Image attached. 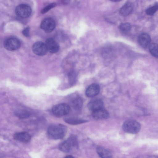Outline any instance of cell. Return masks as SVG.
<instances>
[{
  "label": "cell",
  "instance_id": "6da1fadb",
  "mask_svg": "<svg viewBox=\"0 0 158 158\" xmlns=\"http://www.w3.org/2000/svg\"><path fill=\"white\" fill-rule=\"evenodd\" d=\"M66 128L61 124H54L50 126L48 128L47 134L49 137L53 139H62L65 136Z\"/></svg>",
  "mask_w": 158,
  "mask_h": 158
},
{
  "label": "cell",
  "instance_id": "7a4b0ae2",
  "mask_svg": "<svg viewBox=\"0 0 158 158\" xmlns=\"http://www.w3.org/2000/svg\"><path fill=\"white\" fill-rule=\"evenodd\" d=\"M77 141L76 137L71 135L68 139L61 143L59 145V149L64 152H69L74 147L77 146Z\"/></svg>",
  "mask_w": 158,
  "mask_h": 158
},
{
  "label": "cell",
  "instance_id": "3957f363",
  "mask_svg": "<svg viewBox=\"0 0 158 158\" xmlns=\"http://www.w3.org/2000/svg\"><path fill=\"white\" fill-rule=\"evenodd\" d=\"M123 129L125 132L131 133L135 134L140 130V125L137 121L130 120L126 121L123 125Z\"/></svg>",
  "mask_w": 158,
  "mask_h": 158
},
{
  "label": "cell",
  "instance_id": "277c9868",
  "mask_svg": "<svg viewBox=\"0 0 158 158\" xmlns=\"http://www.w3.org/2000/svg\"><path fill=\"white\" fill-rule=\"evenodd\" d=\"M69 110V106L65 103L56 105L53 107L52 109L53 114L58 117L62 116L67 114Z\"/></svg>",
  "mask_w": 158,
  "mask_h": 158
},
{
  "label": "cell",
  "instance_id": "5b68a950",
  "mask_svg": "<svg viewBox=\"0 0 158 158\" xmlns=\"http://www.w3.org/2000/svg\"><path fill=\"white\" fill-rule=\"evenodd\" d=\"M20 41L15 37H10L6 39L4 41V48L9 51H14L18 49L21 46Z\"/></svg>",
  "mask_w": 158,
  "mask_h": 158
},
{
  "label": "cell",
  "instance_id": "8992f818",
  "mask_svg": "<svg viewBox=\"0 0 158 158\" xmlns=\"http://www.w3.org/2000/svg\"><path fill=\"white\" fill-rule=\"evenodd\" d=\"M31 9L30 7L26 4H22L18 6L15 9V13L19 17L26 18L31 14Z\"/></svg>",
  "mask_w": 158,
  "mask_h": 158
},
{
  "label": "cell",
  "instance_id": "52a82bcc",
  "mask_svg": "<svg viewBox=\"0 0 158 158\" xmlns=\"http://www.w3.org/2000/svg\"><path fill=\"white\" fill-rule=\"evenodd\" d=\"M56 23L51 18H48L44 19L40 24L41 28L46 33H50L55 29Z\"/></svg>",
  "mask_w": 158,
  "mask_h": 158
},
{
  "label": "cell",
  "instance_id": "ba28073f",
  "mask_svg": "<svg viewBox=\"0 0 158 158\" xmlns=\"http://www.w3.org/2000/svg\"><path fill=\"white\" fill-rule=\"evenodd\" d=\"M32 49L35 54L40 56L45 55L48 51L45 44L41 41L35 43L33 45Z\"/></svg>",
  "mask_w": 158,
  "mask_h": 158
},
{
  "label": "cell",
  "instance_id": "9c48e42d",
  "mask_svg": "<svg viewBox=\"0 0 158 158\" xmlns=\"http://www.w3.org/2000/svg\"><path fill=\"white\" fill-rule=\"evenodd\" d=\"M48 51L52 53L57 52L59 50V46L53 38H50L46 40L45 43Z\"/></svg>",
  "mask_w": 158,
  "mask_h": 158
},
{
  "label": "cell",
  "instance_id": "30bf717a",
  "mask_svg": "<svg viewBox=\"0 0 158 158\" xmlns=\"http://www.w3.org/2000/svg\"><path fill=\"white\" fill-rule=\"evenodd\" d=\"M100 90L99 85L97 83H94L87 88L85 92V94L88 97H93L99 94Z\"/></svg>",
  "mask_w": 158,
  "mask_h": 158
},
{
  "label": "cell",
  "instance_id": "8fae6325",
  "mask_svg": "<svg viewBox=\"0 0 158 158\" xmlns=\"http://www.w3.org/2000/svg\"><path fill=\"white\" fill-rule=\"evenodd\" d=\"M92 116L95 119L102 120L109 117V114L107 110L102 108L92 112Z\"/></svg>",
  "mask_w": 158,
  "mask_h": 158
},
{
  "label": "cell",
  "instance_id": "7c38bea8",
  "mask_svg": "<svg viewBox=\"0 0 158 158\" xmlns=\"http://www.w3.org/2000/svg\"><path fill=\"white\" fill-rule=\"evenodd\" d=\"M14 138L19 141L27 143L30 140L31 136L27 132L23 131L15 133L14 135Z\"/></svg>",
  "mask_w": 158,
  "mask_h": 158
},
{
  "label": "cell",
  "instance_id": "4fadbf2b",
  "mask_svg": "<svg viewBox=\"0 0 158 158\" xmlns=\"http://www.w3.org/2000/svg\"><path fill=\"white\" fill-rule=\"evenodd\" d=\"M150 41V36L147 33H142L139 36L138 43L143 48L147 47L149 44Z\"/></svg>",
  "mask_w": 158,
  "mask_h": 158
},
{
  "label": "cell",
  "instance_id": "5bb4252c",
  "mask_svg": "<svg viewBox=\"0 0 158 158\" xmlns=\"http://www.w3.org/2000/svg\"><path fill=\"white\" fill-rule=\"evenodd\" d=\"M102 102L98 98L92 100L88 104L89 109L92 112L102 108Z\"/></svg>",
  "mask_w": 158,
  "mask_h": 158
},
{
  "label": "cell",
  "instance_id": "9a60e30c",
  "mask_svg": "<svg viewBox=\"0 0 158 158\" xmlns=\"http://www.w3.org/2000/svg\"><path fill=\"white\" fill-rule=\"evenodd\" d=\"M133 4L129 2H126L121 8L120 12L123 16H126L129 15L133 9Z\"/></svg>",
  "mask_w": 158,
  "mask_h": 158
},
{
  "label": "cell",
  "instance_id": "2e32d148",
  "mask_svg": "<svg viewBox=\"0 0 158 158\" xmlns=\"http://www.w3.org/2000/svg\"><path fill=\"white\" fill-rule=\"evenodd\" d=\"M96 150L98 154L101 158H111L112 157L111 152L102 147L98 146Z\"/></svg>",
  "mask_w": 158,
  "mask_h": 158
},
{
  "label": "cell",
  "instance_id": "e0dca14e",
  "mask_svg": "<svg viewBox=\"0 0 158 158\" xmlns=\"http://www.w3.org/2000/svg\"><path fill=\"white\" fill-rule=\"evenodd\" d=\"M71 103L73 108L75 110H79L82 106L83 101L81 97L76 96L72 99Z\"/></svg>",
  "mask_w": 158,
  "mask_h": 158
},
{
  "label": "cell",
  "instance_id": "ac0fdd59",
  "mask_svg": "<svg viewBox=\"0 0 158 158\" xmlns=\"http://www.w3.org/2000/svg\"><path fill=\"white\" fill-rule=\"evenodd\" d=\"M15 115L21 119H24L28 118L31 115V113L28 110L23 109H18L14 112Z\"/></svg>",
  "mask_w": 158,
  "mask_h": 158
},
{
  "label": "cell",
  "instance_id": "d6986e66",
  "mask_svg": "<svg viewBox=\"0 0 158 158\" xmlns=\"http://www.w3.org/2000/svg\"><path fill=\"white\" fill-rule=\"evenodd\" d=\"M64 120L67 123L73 125L81 124L87 121L85 120L73 118H65Z\"/></svg>",
  "mask_w": 158,
  "mask_h": 158
},
{
  "label": "cell",
  "instance_id": "ffe728a7",
  "mask_svg": "<svg viewBox=\"0 0 158 158\" xmlns=\"http://www.w3.org/2000/svg\"><path fill=\"white\" fill-rule=\"evenodd\" d=\"M149 49L151 54L154 57L158 58V44L153 43L150 44Z\"/></svg>",
  "mask_w": 158,
  "mask_h": 158
},
{
  "label": "cell",
  "instance_id": "44dd1931",
  "mask_svg": "<svg viewBox=\"0 0 158 158\" xmlns=\"http://www.w3.org/2000/svg\"><path fill=\"white\" fill-rule=\"evenodd\" d=\"M77 77V74L74 71H70L69 73L68 79L70 85H73L76 81Z\"/></svg>",
  "mask_w": 158,
  "mask_h": 158
},
{
  "label": "cell",
  "instance_id": "7402d4cb",
  "mask_svg": "<svg viewBox=\"0 0 158 158\" xmlns=\"http://www.w3.org/2000/svg\"><path fill=\"white\" fill-rule=\"evenodd\" d=\"M119 28L121 31L126 32L130 31L131 28V25L128 23H123L120 25Z\"/></svg>",
  "mask_w": 158,
  "mask_h": 158
},
{
  "label": "cell",
  "instance_id": "603a6c76",
  "mask_svg": "<svg viewBox=\"0 0 158 158\" xmlns=\"http://www.w3.org/2000/svg\"><path fill=\"white\" fill-rule=\"evenodd\" d=\"M158 10V4L147 8L146 10V14L148 15H153Z\"/></svg>",
  "mask_w": 158,
  "mask_h": 158
},
{
  "label": "cell",
  "instance_id": "cb8c5ba5",
  "mask_svg": "<svg viewBox=\"0 0 158 158\" xmlns=\"http://www.w3.org/2000/svg\"><path fill=\"white\" fill-rule=\"evenodd\" d=\"M56 5V4L55 3H52L48 5L41 10V13L42 14H44L47 12L51 9L55 7Z\"/></svg>",
  "mask_w": 158,
  "mask_h": 158
},
{
  "label": "cell",
  "instance_id": "d4e9b609",
  "mask_svg": "<svg viewBox=\"0 0 158 158\" xmlns=\"http://www.w3.org/2000/svg\"><path fill=\"white\" fill-rule=\"evenodd\" d=\"M29 30L30 28L29 27H27L25 28L23 31V35L26 37H28L29 35Z\"/></svg>",
  "mask_w": 158,
  "mask_h": 158
},
{
  "label": "cell",
  "instance_id": "484cf974",
  "mask_svg": "<svg viewBox=\"0 0 158 158\" xmlns=\"http://www.w3.org/2000/svg\"><path fill=\"white\" fill-rule=\"evenodd\" d=\"M64 158H74L73 157V156H70V155H68L67 156H66L65 157H64Z\"/></svg>",
  "mask_w": 158,
  "mask_h": 158
}]
</instances>
